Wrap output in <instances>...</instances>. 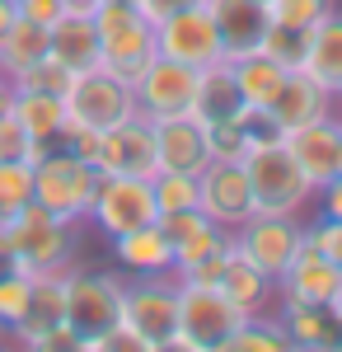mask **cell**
<instances>
[{"label": "cell", "instance_id": "6da1fadb", "mask_svg": "<svg viewBox=\"0 0 342 352\" xmlns=\"http://www.w3.org/2000/svg\"><path fill=\"white\" fill-rule=\"evenodd\" d=\"M5 240L14 249V263L24 272H52V268H71L80 249V221H61L47 207L28 202L14 217L0 221Z\"/></svg>", "mask_w": 342, "mask_h": 352}, {"label": "cell", "instance_id": "7a4b0ae2", "mask_svg": "<svg viewBox=\"0 0 342 352\" xmlns=\"http://www.w3.org/2000/svg\"><path fill=\"white\" fill-rule=\"evenodd\" d=\"M94 28H99V66L108 76L132 85L150 61L159 56L155 47V24L136 10V5H113L99 0L94 10Z\"/></svg>", "mask_w": 342, "mask_h": 352}, {"label": "cell", "instance_id": "3957f363", "mask_svg": "<svg viewBox=\"0 0 342 352\" xmlns=\"http://www.w3.org/2000/svg\"><path fill=\"white\" fill-rule=\"evenodd\" d=\"M244 174L253 188V212H272V217H300L315 202V184L305 179V169L295 164L286 141L272 146H253L244 155Z\"/></svg>", "mask_w": 342, "mask_h": 352}, {"label": "cell", "instance_id": "277c9868", "mask_svg": "<svg viewBox=\"0 0 342 352\" xmlns=\"http://www.w3.org/2000/svg\"><path fill=\"white\" fill-rule=\"evenodd\" d=\"M122 324L141 338L146 352H174V338H179V277L174 272L132 277L127 292H122Z\"/></svg>", "mask_w": 342, "mask_h": 352}, {"label": "cell", "instance_id": "5b68a950", "mask_svg": "<svg viewBox=\"0 0 342 352\" xmlns=\"http://www.w3.org/2000/svg\"><path fill=\"white\" fill-rule=\"evenodd\" d=\"M94 188H99V169L89 160H80V155H71V151H61V146H52L43 160L33 164V202L47 207L61 221H80L84 226Z\"/></svg>", "mask_w": 342, "mask_h": 352}, {"label": "cell", "instance_id": "8992f818", "mask_svg": "<svg viewBox=\"0 0 342 352\" xmlns=\"http://www.w3.org/2000/svg\"><path fill=\"white\" fill-rule=\"evenodd\" d=\"M235 300H225L220 287L211 282H179V338L174 352H220V343L230 338V329L239 324Z\"/></svg>", "mask_w": 342, "mask_h": 352}, {"label": "cell", "instance_id": "52a82bcc", "mask_svg": "<svg viewBox=\"0 0 342 352\" xmlns=\"http://www.w3.org/2000/svg\"><path fill=\"white\" fill-rule=\"evenodd\" d=\"M122 292H127V272L108 268H66V324L84 338L104 333L122 320Z\"/></svg>", "mask_w": 342, "mask_h": 352}, {"label": "cell", "instance_id": "ba28073f", "mask_svg": "<svg viewBox=\"0 0 342 352\" xmlns=\"http://www.w3.org/2000/svg\"><path fill=\"white\" fill-rule=\"evenodd\" d=\"M66 127H89V132H108L117 122L136 118V94L127 80L108 76L104 66L94 71H80L66 85Z\"/></svg>", "mask_w": 342, "mask_h": 352}, {"label": "cell", "instance_id": "9c48e42d", "mask_svg": "<svg viewBox=\"0 0 342 352\" xmlns=\"http://www.w3.org/2000/svg\"><path fill=\"white\" fill-rule=\"evenodd\" d=\"M159 217L155 207V184L150 179H132V174H99V188L89 202V226L104 230L108 240L127 235L136 226H150Z\"/></svg>", "mask_w": 342, "mask_h": 352}, {"label": "cell", "instance_id": "30bf717a", "mask_svg": "<svg viewBox=\"0 0 342 352\" xmlns=\"http://www.w3.org/2000/svg\"><path fill=\"white\" fill-rule=\"evenodd\" d=\"M300 244H305V221L300 217L253 212L244 226H235V249L253 263V268H263L272 282L290 268V258L300 254Z\"/></svg>", "mask_w": 342, "mask_h": 352}, {"label": "cell", "instance_id": "8fae6325", "mask_svg": "<svg viewBox=\"0 0 342 352\" xmlns=\"http://www.w3.org/2000/svg\"><path fill=\"white\" fill-rule=\"evenodd\" d=\"M155 47H159V56L183 61L192 71H207L216 61H225V47H220V33L211 24L207 5H187L179 14L159 19L155 24Z\"/></svg>", "mask_w": 342, "mask_h": 352}, {"label": "cell", "instance_id": "7c38bea8", "mask_svg": "<svg viewBox=\"0 0 342 352\" xmlns=\"http://www.w3.org/2000/svg\"><path fill=\"white\" fill-rule=\"evenodd\" d=\"M136 94V113L146 122H164V118H179V113L192 109V94H197V71L183 66V61H169V56H155L141 76L132 80Z\"/></svg>", "mask_w": 342, "mask_h": 352}, {"label": "cell", "instance_id": "4fadbf2b", "mask_svg": "<svg viewBox=\"0 0 342 352\" xmlns=\"http://www.w3.org/2000/svg\"><path fill=\"white\" fill-rule=\"evenodd\" d=\"M197 207L230 230L253 217V188H249L244 160H207V169L197 174Z\"/></svg>", "mask_w": 342, "mask_h": 352}, {"label": "cell", "instance_id": "5bb4252c", "mask_svg": "<svg viewBox=\"0 0 342 352\" xmlns=\"http://www.w3.org/2000/svg\"><path fill=\"white\" fill-rule=\"evenodd\" d=\"M99 174H132V179H155L159 174V155H155V122H146L141 113L108 127L99 136Z\"/></svg>", "mask_w": 342, "mask_h": 352}, {"label": "cell", "instance_id": "9a60e30c", "mask_svg": "<svg viewBox=\"0 0 342 352\" xmlns=\"http://www.w3.org/2000/svg\"><path fill=\"white\" fill-rule=\"evenodd\" d=\"M267 113L282 132H290V127H305V122H319V118H338V94L323 89L310 71H286V80H282Z\"/></svg>", "mask_w": 342, "mask_h": 352}, {"label": "cell", "instance_id": "2e32d148", "mask_svg": "<svg viewBox=\"0 0 342 352\" xmlns=\"http://www.w3.org/2000/svg\"><path fill=\"white\" fill-rule=\"evenodd\" d=\"M211 14V24L220 33L225 61H239L249 52H263V33H267V5L258 0H202Z\"/></svg>", "mask_w": 342, "mask_h": 352}, {"label": "cell", "instance_id": "e0dca14e", "mask_svg": "<svg viewBox=\"0 0 342 352\" xmlns=\"http://www.w3.org/2000/svg\"><path fill=\"white\" fill-rule=\"evenodd\" d=\"M338 292H342V268L333 258H323L319 249H310V244H300L290 268L277 277V296L300 300V305H328Z\"/></svg>", "mask_w": 342, "mask_h": 352}, {"label": "cell", "instance_id": "ac0fdd59", "mask_svg": "<svg viewBox=\"0 0 342 352\" xmlns=\"http://www.w3.org/2000/svg\"><path fill=\"white\" fill-rule=\"evenodd\" d=\"M286 151L295 155V164L305 169V179L323 188L333 174H338V141H342V118H319V122H305V127H290Z\"/></svg>", "mask_w": 342, "mask_h": 352}, {"label": "cell", "instance_id": "d6986e66", "mask_svg": "<svg viewBox=\"0 0 342 352\" xmlns=\"http://www.w3.org/2000/svg\"><path fill=\"white\" fill-rule=\"evenodd\" d=\"M66 320V268H52V272H33V292H28V310L24 320L10 329V338L19 348H33L52 324Z\"/></svg>", "mask_w": 342, "mask_h": 352}, {"label": "cell", "instance_id": "ffe728a7", "mask_svg": "<svg viewBox=\"0 0 342 352\" xmlns=\"http://www.w3.org/2000/svg\"><path fill=\"white\" fill-rule=\"evenodd\" d=\"M277 324L286 329L290 348L305 352H342V320L328 305H300V300H282Z\"/></svg>", "mask_w": 342, "mask_h": 352}, {"label": "cell", "instance_id": "44dd1931", "mask_svg": "<svg viewBox=\"0 0 342 352\" xmlns=\"http://www.w3.org/2000/svg\"><path fill=\"white\" fill-rule=\"evenodd\" d=\"M155 155H159V169H174V174H202L207 160H211L202 122H192L187 113L155 122Z\"/></svg>", "mask_w": 342, "mask_h": 352}, {"label": "cell", "instance_id": "7402d4cb", "mask_svg": "<svg viewBox=\"0 0 342 352\" xmlns=\"http://www.w3.org/2000/svg\"><path fill=\"white\" fill-rule=\"evenodd\" d=\"M47 52L71 71H94L99 66V28H94V14H84V10H66L52 28H47Z\"/></svg>", "mask_w": 342, "mask_h": 352}, {"label": "cell", "instance_id": "603a6c76", "mask_svg": "<svg viewBox=\"0 0 342 352\" xmlns=\"http://www.w3.org/2000/svg\"><path fill=\"white\" fill-rule=\"evenodd\" d=\"M113 258L127 277H150V272H174V240L159 230V221L136 226L113 240Z\"/></svg>", "mask_w": 342, "mask_h": 352}, {"label": "cell", "instance_id": "cb8c5ba5", "mask_svg": "<svg viewBox=\"0 0 342 352\" xmlns=\"http://www.w3.org/2000/svg\"><path fill=\"white\" fill-rule=\"evenodd\" d=\"M244 113H249V104L239 99V85L225 61L197 71V94H192V109H187L192 122L207 127V122H225V118H244Z\"/></svg>", "mask_w": 342, "mask_h": 352}, {"label": "cell", "instance_id": "d4e9b609", "mask_svg": "<svg viewBox=\"0 0 342 352\" xmlns=\"http://www.w3.org/2000/svg\"><path fill=\"white\" fill-rule=\"evenodd\" d=\"M216 287L225 292V300L239 305V315H263L267 305H272V296H277V282H272L263 268H253L239 249L225 258V272H220Z\"/></svg>", "mask_w": 342, "mask_h": 352}, {"label": "cell", "instance_id": "484cf974", "mask_svg": "<svg viewBox=\"0 0 342 352\" xmlns=\"http://www.w3.org/2000/svg\"><path fill=\"white\" fill-rule=\"evenodd\" d=\"M323 89H338L342 85V10L333 5L315 28H310V47H305V66Z\"/></svg>", "mask_w": 342, "mask_h": 352}, {"label": "cell", "instance_id": "4316f807", "mask_svg": "<svg viewBox=\"0 0 342 352\" xmlns=\"http://www.w3.org/2000/svg\"><path fill=\"white\" fill-rule=\"evenodd\" d=\"M10 113L24 122L28 136H38V141H47V146H56V141H61V132H66V99H61V94H43V89H14Z\"/></svg>", "mask_w": 342, "mask_h": 352}, {"label": "cell", "instance_id": "83f0119b", "mask_svg": "<svg viewBox=\"0 0 342 352\" xmlns=\"http://www.w3.org/2000/svg\"><path fill=\"white\" fill-rule=\"evenodd\" d=\"M225 66H230V76L239 85V99L249 109H272L277 89L286 80V66H277L267 52H249V56H239V61H225Z\"/></svg>", "mask_w": 342, "mask_h": 352}, {"label": "cell", "instance_id": "f1b7e54d", "mask_svg": "<svg viewBox=\"0 0 342 352\" xmlns=\"http://www.w3.org/2000/svg\"><path fill=\"white\" fill-rule=\"evenodd\" d=\"M230 249H235V230L207 221L197 235H187V240L174 244V277H192L197 268H207V263H216V258H225Z\"/></svg>", "mask_w": 342, "mask_h": 352}, {"label": "cell", "instance_id": "f546056e", "mask_svg": "<svg viewBox=\"0 0 342 352\" xmlns=\"http://www.w3.org/2000/svg\"><path fill=\"white\" fill-rule=\"evenodd\" d=\"M38 56H47V28L33 24V19H14V24L0 33V76L14 80L24 66H33Z\"/></svg>", "mask_w": 342, "mask_h": 352}, {"label": "cell", "instance_id": "4dcf8cb0", "mask_svg": "<svg viewBox=\"0 0 342 352\" xmlns=\"http://www.w3.org/2000/svg\"><path fill=\"white\" fill-rule=\"evenodd\" d=\"M220 352H290L286 343V329L277 324V315H244L235 329H230V338L220 343Z\"/></svg>", "mask_w": 342, "mask_h": 352}, {"label": "cell", "instance_id": "1f68e13d", "mask_svg": "<svg viewBox=\"0 0 342 352\" xmlns=\"http://www.w3.org/2000/svg\"><path fill=\"white\" fill-rule=\"evenodd\" d=\"M305 47H310V28H286V24H272L267 19V33H263V52L286 66V71H300L305 66Z\"/></svg>", "mask_w": 342, "mask_h": 352}, {"label": "cell", "instance_id": "d6a6232c", "mask_svg": "<svg viewBox=\"0 0 342 352\" xmlns=\"http://www.w3.org/2000/svg\"><path fill=\"white\" fill-rule=\"evenodd\" d=\"M33 202V164L24 160H0V221L14 217L19 207Z\"/></svg>", "mask_w": 342, "mask_h": 352}, {"label": "cell", "instance_id": "836d02e7", "mask_svg": "<svg viewBox=\"0 0 342 352\" xmlns=\"http://www.w3.org/2000/svg\"><path fill=\"white\" fill-rule=\"evenodd\" d=\"M52 146L47 141H38V136L24 132V122L14 118V113H5L0 118V160H24V164H38L47 155Z\"/></svg>", "mask_w": 342, "mask_h": 352}, {"label": "cell", "instance_id": "e575fe53", "mask_svg": "<svg viewBox=\"0 0 342 352\" xmlns=\"http://www.w3.org/2000/svg\"><path fill=\"white\" fill-rule=\"evenodd\" d=\"M28 292H33V272H24V268L0 272V329H5V333H10V329L24 320Z\"/></svg>", "mask_w": 342, "mask_h": 352}, {"label": "cell", "instance_id": "d590c367", "mask_svg": "<svg viewBox=\"0 0 342 352\" xmlns=\"http://www.w3.org/2000/svg\"><path fill=\"white\" fill-rule=\"evenodd\" d=\"M14 89H43V94H66V85H71V71H66V66H61V61H56L52 52L47 56H38V61H33V66H24V71H19V76H14Z\"/></svg>", "mask_w": 342, "mask_h": 352}, {"label": "cell", "instance_id": "8d00e7d4", "mask_svg": "<svg viewBox=\"0 0 342 352\" xmlns=\"http://www.w3.org/2000/svg\"><path fill=\"white\" fill-rule=\"evenodd\" d=\"M150 184H155V207H159V212L197 207V174H174V169H159Z\"/></svg>", "mask_w": 342, "mask_h": 352}, {"label": "cell", "instance_id": "74e56055", "mask_svg": "<svg viewBox=\"0 0 342 352\" xmlns=\"http://www.w3.org/2000/svg\"><path fill=\"white\" fill-rule=\"evenodd\" d=\"M207 155L211 160H244L249 141H244V118H225V122H207Z\"/></svg>", "mask_w": 342, "mask_h": 352}, {"label": "cell", "instance_id": "f35d334b", "mask_svg": "<svg viewBox=\"0 0 342 352\" xmlns=\"http://www.w3.org/2000/svg\"><path fill=\"white\" fill-rule=\"evenodd\" d=\"M333 10V0H272L267 5V19L286 28H315L323 14Z\"/></svg>", "mask_w": 342, "mask_h": 352}, {"label": "cell", "instance_id": "ab89813d", "mask_svg": "<svg viewBox=\"0 0 342 352\" xmlns=\"http://www.w3.org/2000/svg\"><path fill=\"white\" fill-rule=\"evenodd\" d=\"M305 244H310V249H319L323 258H333V263L342 268V221L319 217L315 226H305Z\"/></svg>", "mask_w": 342, "mask_h": 352}, {"label": "cell", "instance_id": "60d3db41", "mask_svg": "<svg viewBox=\"0 0 342 352\" xmlns=\"http://www.w3.org/2000/svg\"><path fill=\"white\" fill-rule=\"evenodd\" d=\"M28 352H80V333L66 324V320H61V324H52Z\"/></svg>", "mask_w": 342, "mask_h": 352}, {"label": "cell", "instance_id": "b9f144b4", "mask_svg": "<svg viewBox=\"0 0 342 352\" xmlns=\"http://www.w3.org/2000/svg\"><path fill=\"white\" fill-rule=\"evenodd\" d=\"M14 5H19L24 19H33V24H43V28H52L66 14V0H14Z\"/></svg>", "mask_w": 342, "mask_h": 352}, {"label": "cell", "instance_id": "7bdbcfd3", "mask_svg": "<svg viewBox=\"0 0 342 352\" xmlns=\"http://www.w3.org/2000/svg\"><path fill=\"white\" fill-rule=\"evenodd\" d=\"M315 197H319V217L342 221V174H333L323 188H315Z\"/></svg>", "mask_w": 342, "mask_h": 352}, {"label": "cell", "instance_id": "ee69618b", "mask_svg": "<svg viewBox=\"0 0 342 352\" xmlns=\"http://www.w3.org/2000/svg\"><path fill=\"white\" fill-rule=\"evenodd\" d=\"M187 5H202V0H136V10H141L150 24L169 19V14H179V10H187Z\"/></svg>", "mask_w": 342, "mask_h": 352}, {"label": "cell", "instance_id": "f6af8a7d", "mask_svg": "<svg viewBox=\"0 0 342 352\" xmlns=\"http://www.w3.org/2000/svg\"><path fill=\"white\" fill-rule=\"evenodd\" d=\"M14 19H19V5H14V0H0V33L14 24Z\"/></svg>", "mask_w": 342, "mask_h": 352}, {"label": "cell", "instance_id": "bcb514c9", "mask_svg": "<svg viewBox=\"0 0 342 352\" xmlns=\"http://www.w3.org/2000/svg\"><path fill=\"white\" fill-rule=\"evenodd\" d=\"M10 268H19V263H14V249H10L5 230H0V272H10Z\"/></svg>", "mask_w": 342, "mask_h": 352}, {"label": "cell", "instance_id": "7dc6e473", "mask_svg": "<svg viewBox=\"0 0 342 352\" xmlns=\"http://www.w3.org/2000/svg\"><path fill=\"white\" fill-rule=\"evenodd\" d=\"M10 99H14V85H10L5 76H0V118L10 113Z\"/></svg>", "mask_w": 342, "mask_h": 352}, {"label": "cell", "instance_id": "c3c4849f", "mask_svg": "<svg viewBox=\"0 0 342 352\" xmlns=\"http://www.w3.org/2000/svg\"><path fill=\"white\" fill-rule=\"evenodd\" d=\"M66 10H84V14H94V10H99V0H66Z\"/></svg>", "mask_w": 342, "mask_h": 352}, {"label": "cell", "instance_id": "681fc988", "mask_svg": "<svg viewBox=\"0 0 342 352\" xmlns=\"http://www.w3.org/2000/svg\"><path fill=\"white\" fill-rule=\"evenodd\" d=\"M0 348H10V333H5V329H0Z\"/></svg>", "mask_w": 342, "mask_h": 352}, {"label": "cell", "instance_id": "f907efd6", "mask_svg": "<svg viewBox=\"0 0 342 352\" xmlns=\"http://www.w3.org/2000/svg\"><path fill=\"white\" fill-rule=\"evenodd\" d=\"M333 94H338V113H342V85H338V89H333Z\"/></svg>", "mask_w": 342, "mask_h": 352}, {"label": "cell", "instance_id": "816d5d0a", "mask_svg": "<svg viewBox=\"0 0 342 352\" xmlns=\"http://www.w3.org/2000/svg\"><path fill=\"white\" fill-rule=\"evenodd\" d=\"M338 174H342V141H338Z\"/></svg>", "mask_w": 342, "mask_h": 352}, {"label": "cell", "instance_id": "f5cc1de1", "mask_svg": "<svg viewBox=\"0 0 342 352\" xmlns=\"http://www.w3.org/2000/svg\"><path fill=\"white\" fill-rule=\"evenodd\" d=\"M113 5H136V0H113Z\"/></svg>", "mask_w": 342, "mask_h": 352}, {"label": "cell", "instance_id": "db71d44e", "mask_svg": "<svg viewBox=\"0 0 342 352\" xmlns=\"http://www.w3.org/2000/svg\"><path fill=\"white\" fill-rule=\"evenodd\" d=\"M258 5H272V0H258Z\"/></svg>", "mask_w": 342, "mask_h": 352}, {"label": "cell", "instance_id": "11a10c76", "mask_svg": "<svg viewBox=\"0 0 342 352\" xmlns=\"http://www.w3.org/2000/svg\"><path fill=\"white\" fill-rule=\"evenodd\" d=\"M338 118H342V113H338Z\"/></svg>", "mask_w": 342, "mask_h": 352}]
</instances>
